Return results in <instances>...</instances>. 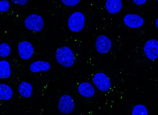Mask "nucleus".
I'll list each match as a JSON object with an SVG mask.
<instances>
[{
	"mask_svg": "<svg viewBox=\"0 0 158 115\" xmlns=\"http://www.w3.org/2000/svg\"><path fill=\"white\" fill-rule=\"evenodd\" d=\"M144 52L149 59L154 61L158 57V41L155 39L148 40L144 45Z\"/></svg>",
	"mask_w": 158,
	"mask_h": 115,
	"instance_id": "obj_6",
	"label": "nucleus"
},
{
	"mask_svg": "<svg viewBox=\"0 0 158 115\" xmlns=\"http://www.w3.org/2000/svg\"><path fill=\"white\" fill-rule=\"evenodd\" d=\"M158 18H157L156 20V21H155V25H156V28L157 29H158Z\"/></svg>",
	"mask_w": 158,
	"mask_h": 115,
	"instance_id": "obj_22",
	"label": "nucleus"
},
{
	"mask_svg": "<svg viewBox=\"0 0 158 115\" xmlns=\"http://www.w3.org/2000/svg\"><path fill=\"white\" fill-rule=\"evenodd\" d=\"M13 95L12 89L9 86L5 84H0V100H9L12 97Z\"/></svg>",
	"mask_w": 158,
	"mask_h": 115,
	"instance_id": "obj_14",
	"label": "nucleus"
},
{
	"mask_svg": "<svg viewBox=\"0 0 158 115\" xmlns=\"http://www.w3.org/2000/svg\"><path fill=\"white\" fill-rule=\"evenodd\" d=\"M132 114V115H147L148 110L144 105L139 104L135 105L133 108Z\"/></svg>",
	"mask_w": 158,
	"mask_h": 115,
	"instance_id": "obj_16",
	"label": "nucleus"
},
{
	"mask_svg": "<svg viewBox=\"0 0 158 115\" xmlns=\"http://www.w3.org/2000/svg\"><path fill=\"white\" fill-rule=\"evenodd\" d=\"M18 49L20 57L24 60L29 59L33 53L32 45L30 42L26 41L20 42L18 45Z\"/></svg>",
	"mask_w": 158,
	"mask_h": 115,
	"instance_id": "obj_9",
	"label": "nucleus"
},
{
	"mask_svg": "<svg viewBox=\"0 0 158 115\" xmlns=\"http://www.w3.org/2000/svg\"><path fill=\"white\" fill-rule=\"evenodd\" d=\"M75 107L74 101L70 95L66 94L60 97L58 108L61 113L64 114L71 113L73 111Z\"/></svg>",
	"mask_w": 158,
	"mask_h": 115,
	"instance_id": "obj_4",
	"label": "nucleus"
},
{
	"mask_svg": "<svg viewBox=\"0 0 158 115\" xmlns=\"http://www.w3.org/2000/svg\"><path fill=\"white\" fill-rule=\"evenodd\" d=\"M92 81L97 88L100 91L106 92L109 90L111 86L110 81L105 73H98L92 78Z\"/></svg>",
	"mask_w": 158,
	"mask_h": 115,
	"instance_id": "obj_5",
	"label": "nucleus"
},
{
	"mask_svg": "<svg viewBox=\"0 0 158 115\" xmlns=\"http://www.w3.org/2000/svg\"><path fill=\"white\" fill-rule=\"evenodd\" d=\"M61 1L65 5L70 6H76L81 1L80 0H62Z\"/></svg>",
	"mask_w": 158,
	"mask_h": 115,
	"instance_id": "obj_19",
	"label": "nucleus"
},
{
	"mask_svg": "<svg viewBox=\"0 0 158 115\" xmlns=\"http://www.w3.org/2000/svg\"><path fill=\"white\" fill-rule=\"evenodd\" d=\"M24 23L27 29L38 31H40L44 26V22L42 18L34 13L30 14L26 18Z\"/></svg>",
	"mask_w": 158,
	"mask_h": 115,
	"instance_id": "obj_3",
	"label": "nucleus"
},
{
	"mask_svg": "<svg viewBox=\"0 0 158 115\" xmlns=\"http://www.w3.org/2000/svg\"><path fill=\"white\" fill-rule=\"evenodd\" d=\"M112 46V42L107 37L103 35L99 36L95 42V48L99 53L105 54L108 52Z\"/></svg>",
	"mask_w": 158,
	"mask_h": 115,
	"instance_id": "obj_7",
	"label": "nucleus"
},
{
	"mask_svg": "<svg viewBox=\"0 0 158 115\" xmlns=\"http://www.w3.org/2000/svg\"><path fill=\"white\" fill-rule=\"evenodd\" d=\"M85 23V19L84 14L80 12H75L69 17L68 25L70 30L78 32L83 29Z\"/></svg>",
	"mask_w": 158,
	"mask_h": 115,
	"instance_id": "obj_2",
	"label": "nucleus"
},
{
	"mask_svg": "<svg viewBox=\"0 0 158 115\" xmlns=\"http://www.w3.org/2000/svg\"><path fill=\"white\" fill-rule=\"evenodd\" d=\"M80 94L82 96L90 97L94 94L95 90L93 85L88 82H83L80 84L78 88Z\"/></svg>",
	"mask_w": 158,
	"mask_h": 115,
	"instance_id": "obj_10",
	"label": "nucleus"
},
{
	"mask_svg": "<svg viewBox=\"0 0 158 115\" xmlns=\"http://www.w3.org/2000/svg\"><path fill=\"white\" fill-rule=\"evenodd\" d=\"M123 22L127 26L133 28H138L144 23L143 18L140 15L135 14H129L124 18Z\"/></svg>",
	"mask_w": 158,
	"mask_h": 115,
	"instance_id": "obj_8",
	"label": "nucleus"
},
{
	"mask_svg": "<svg viewBox=\"0 0 158 115\" xmlns=\"http://www.w3.org/2000/svg\"><path fill=\"white\" fill-rule=\"evenodd\" d=\"M123 4L121 0H107L106 8L110 14H116L119 12L122 7Z\"/></svg>",
	"mask_w": 158,
	"mask_h": 115,
	"instance_id": "obj_12",
	"label": "nucleus"
},
{
	"mask_svg": "<svg viewBox=\"0 0 158 115\" xmlns=\"http://www.w3.org/2000/svg\"><path fill=\"white\" fill-rule=\"evenodd\" d=\"M146 0H133L132 2L137 5H140L144 4L146 2Z\"/></svg>",
	"mask_w": 158,
	"mask_h": 115,
	"instance_id": "obj_21",
	"label": "nucleus"
},
{
	"mask_svg": "<svg viewBox=\"0 0 158 115\" xmlns=\"http://www.w3.org/2000/svg\"><path fill=\"white\" fill-rule=\"evenodd\" d=\"M11 48L6 43H2L0 45V56L3 58L8 56L11 52Z\"/></svg>",
	"mask_w": 158,
	"mask_h": 115,
	"instance_id": "obj_17",
	"label": "nucleus"
},
{
	"mask_svg": "<svg viewBox=\"0 0 158 115\" xmlns=\"http://www.w3.org/2000/svg\"><path fill=\"white\" fill-rule=\"evenodd\" d=\"M11 73L10 65L7 61L1 60L0 62V78L6 79L10 76Z\"/></svg>",
	"mask_w": 158,
	"mask_h": 115,
	"instance_id": "obj_15",
	"label": "nucleus"
},
{
	"mask_svg": "<svg viewBox=\"0 0 158 115\" xmlns=\"http://www.w3.org/2000/svg\"><path fill=\"white\" fill-rule=\"evenodd\" d=\"M32 91V87L29 82H22L18 87V91L20 95L23 97L28 98L31 97Z\"/></svg>",
	"mask_w": 158,
	"mask_h": 115,
	"instance_id": "obj_13",
	"label": "nucleus"
},
{
	"mask_svg": "<svg viewBox=\"0 0 158 115\" xmlns=\"http://www.w3.org/2000/svg\"><path fill=\"white\" fill-rule=\"evenodd\" d=\"M55 57L57 62L64 67H71L75 62L74 55L71 49L67 46L58 48L56 51Z\"/></svg>",
	"mask_w": 158,
	"mask_h": 115,
	"instance_id": "obj_1",
	"label": "nucleus"
},
{
	"mask_svg": "<svg viewBox=\"0 0 158 115\" xmlns=\"http://www.w3.org/2000/svg\"><path fill=\"white\" fill-rule=\"evenodd\" d=\"M11 1L14 4L22 6L25 5L28 2L27 0H11Z\"/></svg>",
	"mask_w": 158,
	"mask_h": 115,
	"instance_id": "obj_20",
	"label": "nucleus"
},
{
	"mask_svg": "<svg viewBox=\"0 0 158 115\" xmlns=\"http://www.w3.org/2000/svg\"><path fill=\"white\" fill-rule=\"evenodd\" d=\"M51 66L49 62L40 60L32 63L30 66L29 69L33 73H37L40 71H48L50 69Z\"/></svg>",
	"mask_w": 158,
	"mask_h": 115,
	"instance_id": "obj_11",
	"label": "nucleus"
},
{
	"mask_svg": "<svg viewBox=\"0 0 158 115\" xmlns=\"http://www.w3.org/2000/svg\"><path fill=\"white\" fill-rule=\"evenodd\" d=\"M10 7L9 2L6 0H1L0 2V11L4 12L7 11Z\"/></svg>",
	"mask_w": 158,
	"mask_h": 115,
	"instance_id": "obj_18",
	"label": "nucleus"
}]
</instances>
